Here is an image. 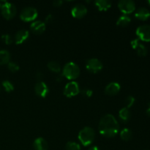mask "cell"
I'll use <instances>...</instances> for the list:
<instances>
[{"instance_id": "obj_1", "label": "cell", "mask_w": 150, "mask_h": 150, "mask_svg": "<svg viewBox=\"0 0 150 150\" xmlns=\"http://www.w3.org/2000/svg\"><path fill=\"white\" fill-rule=\"evenodd\" d=\"M99 132L106 138L114 137L120 130V125L112 114H105L100 119L98 125Z\"/></svg>"}, {"instance_id": "obj_2", "label": "cell", "mask_w": 150, "mask_h": 150, "mask_svg": "<svg viewBox=\"0 0 150 150\" xmlns=\"http://www.w3.org/2000/svg\"><path fill=\"white\" fill-rule=\"evenodd\" d=\"M79 139L84 146H89L93 143L95 138V132L92 127H85L79 133Z\"/></svg>"}, {"instance_id": "obj_3", "label": "cell", "mask_w": 150, "mask_h": 150, "mask_svg": "<svg viewBox=\"0 0 150 150\" xmlns=\"http://www.w3.org/2000/svg\"><path fill=\"white\" fill-rule=\"evenodd\" d=\"M80 75V68L77 64L73 62L64 64L62 70V76L69 80H74Z\"/></svg>"}, {"instance_id": "obj_4", "label": "cell", "mask_w": 150, "mask_h": 150, "mask_svg": "<svg viewBox=\"0 0 150 150\" xmlns=\"http://www.w3.org/2000/svg\"><path fill=\"white\" fill-rule=\"evenodd\" d=\"M38 10L32 7H24L20 13V18L26 22L33 21L38 17Z\"/></svg>"}, {"instance_id": "obj_5", "label": "cell", "mask_w": 150, "mask_h": 150, "mask_svg": "<svg viewBox=\"0 0 150 150\" xmlns=\"http://www.w3.org/2000/svg\"><path fill=\"white\" fill-rule=\"evenodd\" d=\"M1 10V15L7 20L13 18L16 15V12H17V9H16L15 4L13 3L7 2V1H6L5 4L3 5Z\"/></svg>"}, {"instance_id": "obj_6", "label": "cell", "mask_w": 150, "mask_h": 150, "mask_svg": "<svg viewBox=\"0 0 150 150\" xmlns=\"http://www.w3.org/2000/svg\"><path fill=\"white\" fill-rule=\"evenodd\" d=\"M118 7L124 15L132 13L136 10V4L132 0H121L118 2Z\"/></svg>"}, {"instance_id": "obj_7", "label": "cell", "mask_w": 150, "mask_h": 150, "mask_svg": "<svg viewBox=\"0 0 150 150\" xmlns=\"http://www.w3.org/2000/svg\"><path fill=\"white\" fill-rule=\"evenodd\" d=\"M80 92V88L76 81H70L65 85L64 89V95L67 98H73Z\"/></svg>"}, {"instance_id": "obj_8", "label": "cell", "mask_w": 150, "mask_h": 150, "mask_svg": "<svg viewBox=\"0 0 150 150\" xmlns=\"http://www.w3.org/2000/svg\"><path fill=\"white\" fill-rule=\"evenodd\" d=\"M103 67V66L102 62L96 58L89 59L86 63V68L89 73H99L102 70Z\"/></svg>"}, {"instance_id": "obj_9", "label": "cell", "mask_w": 150, "mask_h": 150, "mask_svg": "<svg viewBox=\"0 0 150 150\" xmlns=\"http://www.w3.org/2000/svg\"><path fill=\"white\" fill-rule=\"evenodd\" d=\"M138 39L144 42L150 41V25H142L136 31Z\"/></svg>"}, {"instance_id": "obj_10", "label": "cell", "mask_w": 150, "mask_h": 150, "mask_svg": "<svg viewBox=\"0 0 150 150\" xmlns=\"http://www.w3.org/2000/svg\"><path fill=\"white\" fill-rule=\"evenodd\" d=\"M87 13V8L84 4H76L71 10V15L76 18H81Z\"/></svg>"}, {"instance_id": "obj_11", "label": "cell", "mask_w": 150, "mask_h": 150, "mask_svg": "<svg viewBox=\"0 0 150 150\" xmlns=\"http://www.w3.org/2000/svg\"><path fill=\"white\" fill-rule=\"evenodd\" d=\"M35 92L38 96L43 98L47 96L48 92H49V89H48L46 83L42 81H39L35 84Z\"/></svg>"}, {"instance_id": "obj_12", "label": "cell", "mask_w": 150, "mask_h": 150, "mask_svg": "<svg viewBox=\"0 0 150 150\" xmlns=\"http://www.w3.org/2000/svg\"><path fill=\"white\" fill-rule=\"evenodd\" d=\"M45 22L42 21H35L32 22L30 25V29L34 34L35 35H41L45 31Z\"/></svg>"}, {"instance_id": "obj_13", "label": "cell", "mask_w": 150, "mask_h": 150, "mask_svg": "<svg viewBox=\"0 0 150 150\" xmlns=\"http://www.w3.org/2000/svg\"><path fill=\"white\" fill-rule=\"evenodd\" d=\"M29 32L26 29H21L18 31L14 37V41L17 45L22 44L29 38Z\"/></svg>"}, {"instance_id": "obj_14", "label": "cell", "mask_w": 150, "mask_h": 150, "mask_svg": "<svg viewBox=\"0 0 150 150\" xmlns=\"http://www.w3.org/2000/svg\"><path fill=\"white\" fill-rule=\"evenodd\" d=\"M120 84L117 82H111V83H108L105 88V93L107 95H110V96H113V95H116L120 91Z\"/></svg>"}, {"instance_id": "obj_15", "label": "cell", "mask_w": 150, "mask_h": 150, "mask_svg": "<svg viewBox=\"0 0 150 150\" xmlns=\"http://www.w3.org/2000/svg\"><path fill=\"white\" fill-rule=\"evenodd\" d=\"M135 17L141 21H146L150 18V11L146 7H140L135 13Z\"/></svg>"}, {"instance_id": "obj_16", "label": "cell", "mask_w": 150, "mask_h": 150, "mask_svg": "<svg viewBox=\"0 0 150 150\" xmlns=\"http://www.w3.org/2000/svg\"><path fill=\"white\" fill-rule=\"evenodd\" d=\"M33 146L35 150H48V142L43 138H37L33 143Z\"/></svg>"}, {"instance_id": "obj_17", "label": "cell", "mask_w": 150, "mask_h": 150, "mask_svg": "<svg viewBox=\"0 0 150 150\" xmlns=\"http://www.w3.org/2000/svg\"><path fill=\"white\" fill-rule=\"evenodd\" d=\"M95 4L100 11H106L111 7V2L108 0H96Z\"/></svg>"}, {"instance_id": "obj_18", "label": "cell", "mask_w": 150, "mask_h": 150, "mask_svg": "<svg viewBox=\"0 0 150 150\" xmlns=\"http://www.w3.org/2000/svg\"><path fill=\"white\" fill-rule=\"evenodd\" d=\"M10 60V54L7 50H0V65L8 64Z\"/></svg>"}, {"instance_id": "obj_19", "label": "cell", "mask_w": 150, "mask_h": 150, "mask_svg": "<svg viewBox=\"0 0 150 150\" xmlns=\"http://www.w3.org/2000/svg\"><path fill=\"white\" fill-rule=\"evenodd\" d=\"M119 117L124 122L128 121L130 118V112L129 111V108L124 107L120 109V111H119Z\"/></svg>"}, {"instance_id": "obj_20", "label": "cell", "mask_w": 150, "mask_h": 150, "mask_svg": "<svg viewBox=\"0 0 150 150\" xmlns=\"http://www.w3.org/2000/svg\"><path fill=\"white\" fill-rule=\"evenodd\" d=\"M131 21V19L127 15H122L117 21V25L122 27L127 26Z\"/></svg>"}, {"instance_id": "obj_21", "label": "cell", "mask_w": 150, "mask_h": 150, "mask_svg": "<svg viewBox=\"0 0 150 150\" xmlns=\"http://www.w3.org/2000/svg\"><path fill=\"white\" fill-rule=\"evenodd\" d=\"M133 49L136 50V52H137V54L139 56H140V57H145L147 54L148 52L146 47L144 44L141 43L140 42L133 48Z\"/></svg>"}, {"instance_id": "obj_22", "label": "cell", "mask_w": 150, "mask_h": 150, "mask_svg": "<svg viewBox=\"0 0 150 150\" xmlns=\"http://www.w3.org/2000/svg\"><path fill=\"white\" fill-rule=\"evenodd\" d=\"M133 133L129 128H124L120 132V138L125 142H128L132 139Z\"/></svg>"}, {"instance_id": "obj_23", "label": "cell", "mask_w": 150, "mask_h": 150, "mask_svg": "<svg viewBox=\"0 0 150 150\" xmlns=\"http://www.w3.org/2000/svg\"><path fill=\"white\" fill-rule=\"evenodd\" d=\"M47 66L51 71L55 73H59L61 71V66L56 61H50L47 64Z\"/></svg>"}, {"instance_id": "obj_24", "label": "cell", "mask_w": 150, "mask_h": 150, "mask_svg": "<svg viewBox=\"0 0 150 150\" xmlns=\"http://www.w3.org/2000/svg\"><path fill=\"white\" fill-rule=\"evenodd\" d=\"M66 150H81V146L79 144L73 142H69L65 145Z\"/></svg>"}, {"instance_id": "obj_25", "label": "cell", "mask_w": 150, "mask_h": 150, "mask_svg": "<svg viewBox=\"0 0 150 150\" xmlns=\"http://www.w3.org/2000/svg\"><path fill=\"white\" fill-rule=\"evenodd\" d=\"M2 86L4 87V90L7 92H11L12 91H13L14 89V86H13V83L10 81H4L2 82Z\"/></svg>"}, {"instance_id": "obj_26", "label": "cell", "mask_w": 150, "mask_h": 150, "mask_svg": "<svg viewBox=\"0 0 150 150\" xmlns=\"http://www.w3.org/2000/svg\"><path fill=\"white\" fill-rule=\"evenodd\" d=\"M7 68L12 73H16L17 71L19 70V65L17 63L14 62H10L7 64Z\"/></svg>"}, {"instance_id": "obj_27", "label": "cell", "mask_w": 150, "mask_h": 150, "mask_svg": "<svg viewBox=\"0 0 150 150\" xmlns=\"http://www.w3.org/2000/svg\"><path fill=\"white\" fill-rule=\"evenodd\" d=\"M1 40H2L3 42L5 44H7V45H10V44H11L13 41L12 37L10 36V35H8V34H5V35H1Z\"/></svg>"}, {"instance_id": "obj_28", "label": "cell", "mask_w": 150, "mask_h": 150, "mask_svg": "<svg viewBox=\"0 0 150 150\" xmlns=\"http://www.w3.org/2000/svg\"><path fill=\"white\" fill-rule=\"evenodd\" d=\"M135 103V98L133 96H128L125 99V105L126 108H130V107H132L133 105Z\"/></svg>"}, {"instance_id": "obj_29", "label": "cell", "mask_w": 150, "mask_h": 150, "mask_svg": "<svg viewBox=\"0 0 150 150\" xmlns=\"http://www.w3.org/2000/svg\"><path fill=\"white\" fill-rule=\"evenodd\" d=\"M81 92L82 95H83L84 97H86V98H90L92 95H93V92L92 90L89 89H83V90L80 91Z\"/></svg>"}, {"instance_id": "obj_30", "label": "cell", "mask_w": 150, "mask_h": 150, "mask_svg": "<svg viewBox=\"0 0 150 150\" xmlns=\"http://www.w3.org/2000/svg\"><path fill=\"white\" fill-rule=\"evenodd\" d=\"M53 20H54V16H53V15L48 14L45 18V23H51V22L53 21Z\"/></svg>"}, {"instance_id": "obj_31", "label": "cell", "mask_w": 150, "mask_h": 150, "mask_svg": "<svg viewBox=\"0 0 150 150\" xmlns=\"http://www.w3.org/2000/svg\"><path fill=\"white\" fill-rule=\"evenodd\" d=\"M62 3L63 1H61V0H55V1H53V5L54 7H59V6L62 5Z\"/></svg>"}, {"instance_id": "obj_32", "label": "cell", "mask_w": 150, "mask_h": 150, "mask_svg": "<svg viewBox=\"0 0 150 150\" xmlns=\"http://www.w3.org/2000/svg\"><path fill=\"white\" fill-rule=\"evenodd\" d=\"M88 150H100V149L97 146H90Z\"/></svg>"}, {"instance_id": "obj_33", "label": "cell", "mask_w": 150, "mask_h": 150, "mask_svg": "<svg viewBox=\"0 0 150 150\" xmlns=\"http://www.w3.org/2000/svg\"><path fill=\"white\" fill-rule=\"evenodd\" d=\"M42 76H42V74L40 73V72L37 73V78H38V79H40H40L42 78Z\"/></svg>"}, {"instance_id": "obj_34", "label": "cell", "mask_w": 150, "mask_h": 150, "mask_svg": "<svg viewBox=\"0 0 150 150\" xmlns=\"http://www.w3.org/2000/svg\"><path fill=\"white\" fill-rule=\"evenodd\" d=\"M146 114H147L150 117V103L148 104V108L147 109H146Z\"/></svg>"}, {"instance_id": "obj_35", "label": "cell", "mask_w": 150, "mask_h": 150, "mask_svg": "<svg viewBox=\"0 0 150 150\" xmlns=\"http://www.w3.org/2000/svg\"><path fill=\"white\" fill-rule=\"evenodd\" d=\"M6 3V1H2V0H0V9H1V7H3L4 4Z\"/></svg>"}, {"instance_id": "obj_36", "label": "cell", "mask_w": 150, "mask_h": 150, "mask_svg": "<svg viewBox=\"0 0 150 150\" xmlns=\"http://www.w3.org/2000/svg\"><path fill=\"white\" fill-rule=\"evenodd\" d=\"M148 3H149V4H150V0H149V1H148Z\"/></svg>"}, {"instance_id": "obj_37", "label": "cell", "mask_w": 150, "mask_h": 150, "mask_svg": "<svg viewBox=\"0 0 150 150\" xmlns=\"http://www.w3.org/2000/svg\"><path fill=\"white\" fill-rule=\"evenodd\" d=\"M145 150H149V149H145Z\"/></svg>"}]
</instances>
